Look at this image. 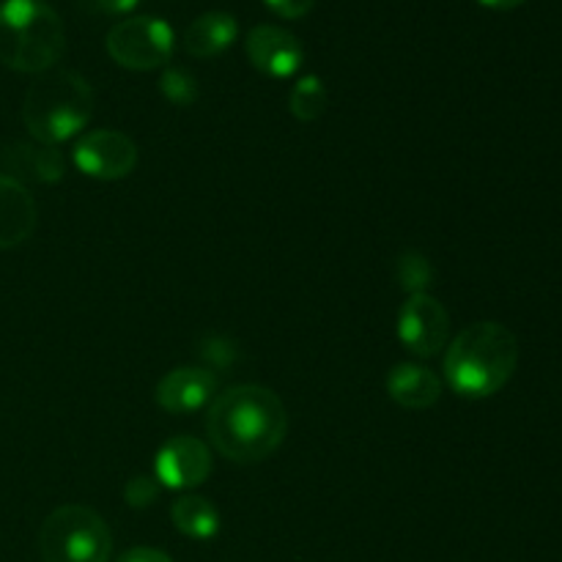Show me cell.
<instances>
[{
  "label": "cell",
  "mask_w": 562,
  "mask_h": 562,
  "mask_svg": "<svg viewBox=\"0 0 562 562\" xmlns=\"http://www.w3.org/2000/svg\"><path fill=\"white\" fill-rule=\"evenodd\" d=\"M245 49L247 58L258 71H263L267 77H278V80L296 75L302 60H305V49H302L300 38L278 25L252 27L247 33Z\"/></svg>",
  "instance_id": "10"
},
{
  "label": "cell",
  "mask_w": 562,
  "mask_h": 562,
  "mask_svg": "<svg viewBox=\"0 0 562 562\" xmlns=\"http://www.w3.org/2000/svg\"><path fill=\"white\" fill-rule=\"evenodd\" d=\"M519 366V340L505 324L477 322L461 329L445 355V379L464 398L499 393Z\"/></svg>",
  "instance_id": "2"
},
{
  "label": "cell",
  "mask_w": 562,
  "mask_h": 562,
  "mask_svg": "<svg viewBox=\"0 0 562 562\" xmlns=\"http://www.w3.org/2000/svg\"><path fill=\"white\" fill-rule=\"evenodd\" d=\"M289 108L294 113V119L300 121H318L327 113V88L318 80L316 75H305L302 80H296V86L291 88Z\"/></svg>",
  "instance_id": "17"
},
{
  "label": "cell",
  "mask_w": 562,
  "mask_h": 562,
  "mask_svg": "<svg viewBox=\"0 0 562 562\" xmlns=\"http://www.w3.org/2000/svg\"><path fill=\"white\" fill-rule=\"evenodd\" d=\"M481 5H486V9H494V11H510V9H519L525 0H477Z\"/></svg>",
  "instance_id": "25"
},
{
  "label": "cell",
  "mask_w": 562,
  "mask_h": 562,
  "mask_svg": "<svg viewBox=\"0 0 562 562\" xmlns=\"http://www.w3.org/2000/svg\"><path fill=\"white\" fill-rule=\"evenodd\" d=\"M115 562H173V558L165 552H159V549H151V547H135L130 549V552L121 554Z\"/></svg>",
  "instance_id": "24"
},
{
  "label": "cell",
  "mask_w": 562,
  "mask_h": 562,
  "mask_svg": "<svg viewBox=\"0 0 562 562\" xmlns=\"http://www.w3.org/2000/svg\"><path fill=\"white\" fill-rule=\"evenodd\" d=\"M93 115V88L77 71L49 69L36 77L22 102V121L33 140L58 146L88 126Z\"/></svg>",
  "instance_id": "3"
},
{
  "label": "cell",
  "mask_w": 562,
  "mask_h": 562,
  "mask_svg": "<svg viewBox=\"0 0 562 562\" xmlns=\"http://www.w3.org/2000/svg\"><path fill=\"white\" fill-rule=\"evenodd\" d=\"M5 176L22 181H38V184H55L64 179V157L55 146L47 143H11L0 151Z\"/></svg>",
  "instance_id": "13"
},
{
  "label": "cell",
  "mask_w": 562,
  "mask_h": 562,
  "mask_svg": "<svg viewBox=\"0 0 562 562\" xmlns=\"http://www.w3.org/2000/svg\"><path fill=\"white\" fill-rule=\"evenodd\" d=\"M66 47L64 22L44 0L0 3V64L25 75H44Z\"/></svg>",
  "instance_id": "4"
},
{
  "label": "cell",
  "mask_w": 562,
  "mask_h": 562,
  "mask_svg": "<svg viewBox=\"0 0 562 562\" xmlns=\"http://www.w3.org/2000/svg\"><path fill=\"white\" fill-rule=\"evenodd\" d=\"M209 472H212V450L206 442L187 434L168 439L154 459V477L159 486L176 488V492H190L201 486Z\"/></svg>",
  "instance_id": "9"
},
{
  "label": "cell",
  "mask_w": 562,
  "mask_h": 562,
  "mask_svg": "<svg viewBox=\"0 0 562 562\" xmlns=\"http://www.w3.org/2000/svg\"><path fill=\"white\" fill-rule=\"evenodd\" d=\"M198 355L206 360L209 371L212 368H228L234 366L236 357H239V351H236V346L231 344V340L220 338V335H212V338H206L201 344V349H198Z\"/></svg>",
  "instance_id": "21"
},
{
  "label": "cell",
  "mask_w": 562,
  "mask_h": 562,
  "mask_svg": "<svg viewBox=\"0 0 562 562\" xmlns=\"http://www.w3.org/2000/svg\"><path fill=\"white\" fill-rule=\"evenodd\" d=\"M104 47H108L110 58L124 69L148 71L168 64L176 47V36L173 27L159 16H130L108 33Z\"/></svg>",
  "instance_id": "6"
},
{
  "label": "cell",
  "mask_w": 562,
  "mask_h": 562,
  "mask_svg": "<svg viewBox=\"0 0 562 562\" xmlns=\"http://www.w3.org/2000/svg\"><path fill=\"white\" fill-rule=\"evenodd\" d=\"M113 536L88 505H60L44 519L38 554L44 562H110Z\"/></svg>",
  "instance_id": "5"
},
{
  "label": "cell",
  "mask_w": 562,
  "mask_h": 562,
  "mask_svg": "<svg viewBox=\"0 0 562 562\" xmlns=\"http://www.w3.org/2000/svg\"><path fill=\"white\" fill-rule=\"evenodd\" d=\"M214 393H217V376L209 368L181 366L159 379L154 398L170 415H190L203 409Z\"/></svg>",
  "instance_id": "11"
},
{
  "label": "cell",
  "mask_w": 562,
  "mask_h": 562,
  "mask_svg": "<svg viewBox=\"0 0 562 562\" xmlns=\"http://www.w3.org/2000/svg\"><path fill=\"white\" fill-rule=\"evenodd\" d=\"M38 209L25 184L0 173V250L27 241L36 231Z\"/></svg>",
  "instance_id": "12"
},
{
  "label": "cell",
  "mask_w": 562,
  "mask_h": 562,
  "mask_svg": "<svg viewBox=\"0 0 562 562\" xmlns=\"http://www.w3.org/2000/svg\"><path fill=\"white\" fill-rule=\"evenodd\" d=\"M267 5L285 20H300L316 5V0H267Z\"/></svg>",
  "instance_id": "22"
},
{
  "label": "cell",
  "mask_w": 562,
  "mask_h": 562,
  "mask_svg": "<svg viewBox=\"0 0 562 562\" xmlns=\"http://www.w3.org/2000/svg\"><path fill=\"white\" fill-rule=\"evenodd\" d=\"M75 165L99 181L126 179L137 165V146L119 130H93L77 140Z\"/></svg>",
  "instance_id": "8"
},
{
  "label": "cell",
  "mask_w": 562,
  "mask_h": 562,
  "mask_svg": "<svg viewBox=\"0 0 562 562\" xmlns=\"http://www.w3.org/2000/svg\"><path fill=\"white\" fill-rule=\"evenodd\" d=\"M387 393L398 406L412 412L431 409L442 398V382L426 366H395L387 376Z\"/></svg>",
  "instance_id": "14"
},
{
  "label": "cell",
  "mask_w": 562,
  "mask_h": 562,
  "mask_svg": "<svg viewBox=\"0 0 562 562\" xmlns=\"http://www.w3.org/2000/svg\"><path fill=\"white\" fill-rule=\"evenodd\" d=\"M124 499L132 508H148L159 499V481L151 475H135L124 488Z\"/></svg>",
  "instance_id": "20"
},
{
  "label": "cell",
  "mask_w": 562,
  "mask_h": 562,
  "mask_svg": "<svg viewBox=\"0 0 562 562\" xmlns=\"http://www.w3.org/2000/svg\"><path fill=\"white\" fill-rule=\"evenodd\" d=\"M206 431L214 450L236 464L263 461L283 445L289 415L278 393L261 384H239L209 406Z\"/></svg>",
  "instance_id": "1"
},
{
  "label": "cell",
  "mask_w": 562,
  "mask_h": 562,
  "mask_svg": "<svg viewBox=\"0 0 562 562\" xmlns=\"http://www.w3.org/2000/svg\"><path fill=\"white\" fill-rule=\"evenodd\" d=\"M398 338L415 357L439 355L450 338V316L431 294H412L398 313Z\"/></svg>",
  "instance_id": "7"
},
{
  "label": "cell",
  "mask_w": 562,
  "mask_h": 562,
  "mask_svg": "<svg viewBox=\"0 0 562 562\" xmlns=\"http://www.w3.org/2000/svg\"><path fill=\"white\" fill-rule=\"evenodd\" d=\"M88 9L99 11V14H126V11L135 9L140 0H82Z\"/></svg>",
  "instance_id": "23"
},
{
  "label": "cell",
  "mask_w": 562,
  "mask_h": 562,
  "mask_svg": "<svg viewBox=\"0 0 562 562\" xmlns=\"http://www.w3.org/2000/svg\"><path fill=\"white\" fill-rule=\"evenodd\" d=\"M239 22L228 11H209L184 31V49L192 58H214L234 44Z\"/></svg>",
  "instance_id": "15"
},
{
  "label": "cell",
  "mask_w": 562,
  "mask_h": 562,
  "mask_svg": "<svg viewBox=\"0 0 562 562\" xmlns=\"http://www.w3.org/2000/svg\"><path fill=\"white\" fill-rule=\"evenodd\" d=\"M159 91L168 102L179 104V108H187V104L198 102V80L181 66H168L159 77Z\"/></svg>",
  "instance_id": "19"
},
{
  "label": "cell",
  "mask_w": 562,
  "mask_h": 562,
  "mask_svg": "<svg viewBox=\"0 0 562 562\" xmlns=\"http://www.w3.org/2000/svg\"><path fill=\"white\" fill-rule=\"evenodd\" d=\"M176 530L192 541H212L220 532V514L206 497L201 494H184L170 508Z\"/></svg>",
  "instance_id": "16"
},
{
  "label": "cell",
  "mask_w": 562,
  "mask_h": 562,
  "mask_svg": "<svg viewBox=\"0 0 562 562\" xmlns=\"http://www.w3.org/2000/svg\"><path fill=\"white\" fill-rule=\"evenodd\" d=\"M395 274H398V283L406 294H426V289L434 280V267L428 263L426 256L420 252H404L398 258V267H395Z\"/></svg>",
  "instance_id": "18"
}]
</instances>
